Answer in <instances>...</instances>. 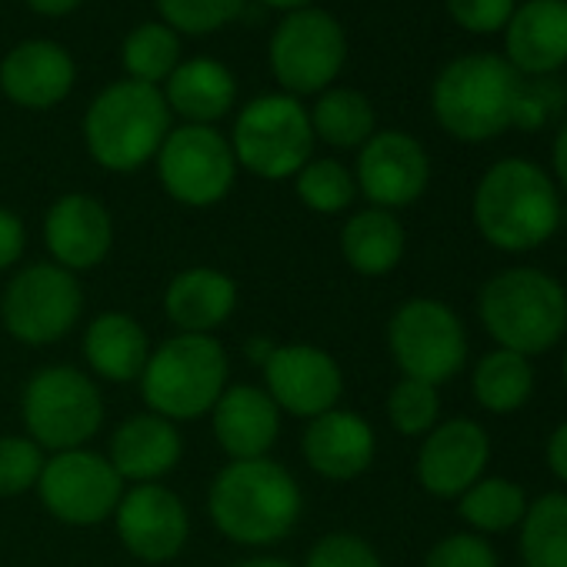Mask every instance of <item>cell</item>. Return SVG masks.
I'll list each match as a JSON object with an SVG mask.
<instances>
[{"instance_id":"obj_1","label":"cell","mask_w":567,"mask_h":567,"mask_svg":"<svg viewBox=\"0 0 567 567\" xmlns=\"http://www.w3.org/2000/svg\"><path fill=\"white\" fill-rule=\"evenodd\" d=\"M305 514V491L291 467L274 457L227 461L207 487V517L240 547H274Z\"/></svg>"},{"instance_id":"obj_2","label":"cell","mask_w":567,"mask_h":567,"mask_svg":"<svg viewBox=\"0 0 567 567\" xmlns=\"http://www.w3.org/2000/svg\"><path fill=\"white\" fill-rule=\"evenodd\" d=\"M474 224L481 237L507 254L540 247L560 224L557 187L534 161L504 157L474 190Z\"/></svg>"},{"instance_id":"obj_3","label":"cell","mask_w":567,"mask_h":567,"mask_svg":"<svg viewBox=\"0 0 567 567\" xmlns=\"http://www.w3.org/2000/svg\"><path fill=\"white\" fill-rule=\"evenodd\" d=\"M477 315L497 348L537 358L567 331V291L537 267H511L481 288Z\"/></svg>"},{"instance_id":"obj_4","label":"cell","mask_w":567,"mask_h":567,"mask_svg":"<svg viewBox=\"0 0 567 567\" xmlns=\"http://www.w3.org/2000/svg\"><path fill=\"white\" fill-rule=\"evenodd\" d=\"M517 71L494 54H467L451 61L431 91L437 124L467 144L491 141L517 121L520 107Z\"/></svg>"},{"instance_id":"obj_5","label":"cell","mask_w":567,"mask_h":567,"mask_svg":"<svg viewBox=\"0 0 567 567\" xmlns=\"http://www.w3.org/2000/svg\"><path fill=\"white\" fill-rule=\"evenodd\" d=\"M141 398L147 411L181 424L214 411L230 384V361L217 338L171 334L151 348L141 371Z\"/></svg>"},{"instance_id":"obj_6","label":"cell","mask_w":567,"mask_h":567,"mask_svg":"<svg viewBox=\"0 0 567 567\" xmlns=\"http://www.w3.org/2000/svg\"><path fill=\"white\" fill-rule=\"evenodd\" d=\"M171 134V107L151 84L121 81L101 91L84 117L91 157L114 174H131L157 157Z\"/></svg>"},{"instance_id":"obj_7","label":"cell","mask_w":567,"mask_h":567,"mask_svg":"<svg viewBox=\"0 0 567 567\" xmlns=\"http://www.w3.org/2000/svg\"><path fill=\"white\" fill-rule=\"evenodd\" d=\"M21 424L44 454L87 447L104 427V394L84 368L44 364L21 391Z\"/></svg>"},{"instance_id":"obj_8","label":"cell","mask_w":567,"mask_h":567,"mask_svg":"<svg viewBox=\"0 0 567 567\" xmlns=\"http://www.w3.org/2000/svg\"><path fill=\"white\" fill-rule=\"evenodd\" d=\"M84 318L81 277L54 260L24 264L0 298L4 331L28 348H51L64 341Z\"/></svg>"},{"instance_id":"obj_9","label":"cell","mask_w":567,"mask_h":567,"mask_svg":"<svg viewBox=\"0 0 567 567\" xmlns=\"http://www.w3.org/2000/svg\"><path fill=\"white\" fill-rule=\"evenodd\" d=\"M230 151L237 167L250 171L254 177H298L315 151L311 114L291 94L254 97L234 121Z\"/></svg>"},{"instance_id":"obj_10","label":"cell","mask_w":567,"mask_h":567,"mask_svg":"<svg viewBox=\"0 0 567 567\" xmlns=\"http://www.w3.org/2000/svg\"><path fill=\"white\" fill-rule=\"evenodd\" d=\"M388 348L404 378L447 384L467 364V334L461 318L437 298H411L388 321Z\"/></svg>"},{"instance_id":"obj_11","label":"cell","mask_w":567,"mask_h":567,"mask_svg":"<svg viewBox=\"0 0 567 567\" xmlns=\"http://www.w3.org/2000/svg\"><path fill=\"white\" fill-rule=\"evenodd\" d=\"M124 487L127 484L121 481L107 454L78 447L48 454L38 481V497L44 511L68 527H97L114 517Z\"/></svg>"},{"instance_id":"obj_12","label":"cell","mask_w":567,"mask_h":567,"mask_svg":"<svg viewBox=\"0 0 567 567\" xmlns=\"http://www.w3.org/2000/svg\"><path fill=\"white\" fill-rule=\"evenodd\" d=\"M157 177L164 190L184 207L220 204L237 177V161L230 141L214 127L184 124L167 134L157 151Z\"/></svg>"},{"instance_id":"obj_13","label":"cell","mask_w":567,"mask_h":567,"mask_svg":"<svg viewBox=\"0 0 567 567\" xmlns=\"http://www.w3.org/2000/svg\"><path fill=\"white\" fill-rule=\"evenodd\" d=\"M344 28L324 11H295L284 18L270 41V71L284 91L318 94L344 68Z\"/></svg>"},{"instance_id":"obj_14","label":"cell","mask_w":567,"mask_h":567,"mask_svg":"<svg viewBox=\"0 0 567 567\" xmlns=\"http://www.w3.org/2000/svg\"><path fill=\"white\" fill-rule=\"evenodd\" d=\"M260 374V388L270 394L277 411L301 421L334 411L344 398V371L338 358L308 341L277 344Z\"/></svg>"},{"instance_id":"obj_15","label":"cell","mask_w":567,"mask_h":567,"mask_svg":"<svg viewBox=\"0 0 567 567\" xmlns=\"http://www.w3.org/2000/svg\"><path fill=\"white\" fill-rule=\"evenodd\" d=\"M114 527L131 557L141 564H167L190 540V511L167 484H131L114 511Z\"/></svg>"},{"instance_id":"obj_16","label":"cell","mask_w":567,"mask_h":567,"mask_svg":"<svg viewBox=\"0 0 567 567\" xmlns=\"http://www.w3.org/2000/svg\"><path fill=\"white\" fill-rule=\"evenodd\" d=\"M358 190L371 200V207L398 210L414 204L431 181L427 151L404 131L374 134L358 154Z\"/></svg>"},{"instance_id":"obj_17","label":"cell","mask_w":567,"mask_h":567,"mask_svg":"<svg viewBox=\"0 0 567 567\" xmlns=\"http://www.w3.org/2000/svg\"><path fill=\"white\" fill-rule=\"evenodd\" d=\"M487 457H491L487 431L471 417H451L441 421L431 434H424L414 471L427 494L447 501V497H461L471 484L484 477Z\"/></svg>"},{"instance_id":"obj_18","label":"cell","mask_w":567,"mask_h":567,"mask_svg":"<svg viewBox=\"0 0 567 567\" xmlns=\"http://www.w3.org/2000/svg\"><path fill=\"white\" fill-rule=\"evenodd\" d=\"M44 247L71 274L101 267L114 247V217L91 194H64L44 214Z\"/></svg>"},{"instance_id":"obj_19","label":"cell","mask_w":567,"mask_h":567,"mask_svg":"<svg viewBox=\"0 0 567 567\" xmlns=\"http://www.w3.org/2000/svg\"><path fill=\"white\" fill-rule=\"evenodd\" d=\"M301 454L308 467L334 484L361 477L378 454V434L371 421L358 411L334 408L315 421H308L301 434Z\"/></svg>"},{"instance_id":"obj_20","label":"cell","mask_w":567,"mask_h":567,"mask_svg":"<svg viewBox=\"0 0 567 567\" xmlns=\"http://www.w3.org/2000/svg\"><path fill=\"white\" fill-rule=\"evenodd\" d=\"M280 411L257 384H227L210 411V431L227 461L270 457L280 437Z\"/></svg>"},{"instance_id":"obj_21","label":"cell","mask_w":567,"mask_h":567,"mask_svg":"<svg viewBox=\"0 0 567 567\" xmlns=\"http://www.w3.org/2000/svg\"><path fill=\"white\" fill-rule=\"evenodd\" d=\"M184 457V437L174 421L141 411L124 417L107 447V461L121 474V481L131 484H161Z\"/></svg>"},{"instance_id":"obj_22","label":"cell","mask_w":567,"mask_h":567,"mask_svg":"<svg viewBox=\"0 0 567 567\" xmlns=\"http://www.w3.org/2000/svg\"><path fill=\"white\" fill-rule=\"evenodd\" d=\"M237 311V280L217 267L197 264L171 277L164 291V318L174 334L214 338Z\"/></svg>"},{"instance_id":"obj_23","label":"cell","mask_w":567,"mask_h":567,"mask_svg":"<svg viewBox=\"0 0 567 567\" xmlns=\"http://www.w3.org/2000/svg\"><path fill=\"white\" fill-rule=\"evenodd\" d=\"M74 87V61L51 41L18 44L0 64V91L14 104L44 111L61 104Z\"/></svg>"},{"instance_id":"obj_24","label":"cell","mask_w":567,"mask_h":567,"mask_svg":"<svg viewBox=\"0 0 567 567\" xmlns=\"http://www.w3.org/2000/svg\"><path fill=\"white\" fill-rule=\"evenodd\" d=\"M507 64L550 74L567 64V0H524L507 21Z\"/></svg>"},{"instance_id":"obj_25","label":"cell","mask_w":567,"mask_h":567,"mask_svg":"<svg viewBox=\"0 0 567 567\" xmlns=\"http://www.w3.org/2000/svg\"><path fill=\"white\" fill-rule=\"evenodd\" d=\"M84 364L91 378L107 384H134L151 358V338L144 324L127 311H101L84 328Z\"/></svg>"},{"instance_id":"obj_26","label":"cell","mask_w":567,"mask_h":567,"mask_svg":"<svg viewBox=\"0 0 567 567\" xmlns=\"http://www.w3.org/2000/svg\"><path fill=\"white\" fill-rule=\"evenodd\" d=\"M404 247L408 234L394 210L364 207L341 227V257L361 277H388L401 264Z\"/></svg>"},{"instance_id":"obj_27","label":"cell","mask_w":567,"mask_h":567,"mask_svg":"<svg viewBox=\"0 0 567 567\" xmlns=\"http://www.w3.org/2000/svg\"><path fill=\"white\" fill-rule=\"evenodd\" d=\"M237 97V84L230 71L210 58H194L174 68L167 78V107H174L187 124L210 127L220 121Z\"/></svg>"},{"instance_id":"obj_28","label":"cell","mask_w":567,"mask_h":567,"mask_svg":"<svg viewBox=\"0 0 567 567\" xmlns=\"http://www.w3.org/2000/svg\"><path fill=\"white\" fill-rule=\"evenodd\" d=\"M471 391H474V401L491 414H511L524 408L534 391L530 358L504 351V348L484 354L474 368Z\"/></svg>"},{"instance_id":"obj_29","label":"cell","mask_w":567,"mask_h":567,"mask_svg":"<svg viewBox=\"0 0 567 567\" xmlns=\"http://www.w3.org/2000/svg\"><path fill=\"white\" fill-rule=\"evenodd\" d=\"M524 567H567V494H544L520 517Z\"/></svg>"},{"instance_id":"obj_30","label":"cell","mask_w":567,"mask_h":567,"mask_svg":"<svg viewBox=\"0 0 567 567\" xmlns=\"http://www.w3.org/2000/svg\"><path fill=\"white\" fill-rule=\"evenodd\" d=\"M311 131L331 147H364L374 137V107L361 91H324L311 111Z\"/></svg>"},{"instance_id":"obj_31","label":"cell","mask_w":567,"mask_h":567,"mask_svg":"<svg viewBox=\"0 0 567 567\" xmlns=\"http://www.w3.org/2000/svg\"><path fill=\"white\" fill-rule=\"evenodd\" d=\"M527 511V497L520 484L507 477H481L457 497V514L477 534H504L520 524Z\"/></svg>"},{"instance_id":"obj_32","label":"cell","mask_w":567,"mask_h":567,"mask_svg":"<svg viewBox=\"0 0 567 567\" xmlns=\"http://www.w3.org/2000/svg\"><path fill=\"white\" fill-rule=\"evenodd\" d=\"M177 58H181V44L167 24H141L124 41V68L137 84L157 87L174 74Z\"/></svg>"},{"instance_id":"obj_33","label":"cell","mask_w":567,"mask_h":567,"mask_svg":"<svg viewBox=\"0 0 567 567\" xmlns=\"http://www.w3.org/2000/svg\"><path fill=\"white\" fill-rule=\"evenodd\" d=\"M298 197L308 210L315 214H344L354 197H358V181L354 174L334 161V157H321V161H308L298 171Z\"/></svg>"},{"instance_id":"obj_34","label":"cell","mask_w":567,"mask_h":567,"mask_svg":"<svg viewBox=\"0 0 567 567\" xmlns=\"http://www.w3.org/2000/svg\"><path fill=\"white\" fill-rule=\"evenodd\" d=\"M388 421L404 437H424L441 424V398L434 384L401 378L388 394Z\"/></svg>"},{"instance_id":"obj_35","label":"cell","mask_w":567,"mask_h":567,"mask_svg":"<svg viewBox=\"0 0 567 567\" xmlns=\"http://www.w3.org/2000/svg\"><path fill=\"white\" fill-rule=\"evenodd\" d=\"M48 454L28 434L0 437V497H21L38 491Z\"/></svg>"},{"instance_id":"obj_36","label":"cell","mask_w":567,"mask_h":567,"mask_svg":"<svg viewBox=\"0 0 567 567\" xmlns=\"http://www.w3.org/2000/svg\"><path fill=\"white\" fill-rule=\"evenodd\" d=\"M244 8V0H157L161 18L187 34H210L230 24Z\"/></svg>"},{"instance_id":"obj_37","label":"cell","mask_w":567,"mask_h":567,"mask_svg":"<svg viewBox=\"0 0 567 567\" xmlns=\"http://www.w3.org/2000/svg\"><path fill=\"white\" fill-rule=\"evenodd\" d=\"M301 567H384L374 544L354 530H331L318 537Z\"/></svg>"},{"instance_id":"obj_38","label":"cell","mask_w":567,"mask_h":567,"mask_svg":"<svg viewBox=\"0 0 567 567\" xmlns=\"http://www.w3.org/2000/svg\"><path fill=\"white\" fill-rule=\"evenodd\" d=\"M424 567H497V554L481 534L457 530V534L441 537L427 550Z\"/></svg>"},{"instance_id":"obj_39","label":"cell","mask_w":567,"mask_h":567,"mask_svg":"<svg viewBox=\"0 0 567 567\" xmlns=\"http://www.w3.org/2000/svg\"><path fill=\"white\" fill-rule=\"evenodd\" d=\"M447 14L457 28L471 34H494L507 28L514 14V0H447Z\"/></svg>"},{"instance_id":"obj_40","label":"cell","mask_w":567,"mask_h":567,"mask_svg":"<svg viewBox=\"0 0 567 567\" xmlns=\"http://www.w3.org/2000/svg\"><path fill=\"white\" fill-rule=\"evenodd\" d=\"M24 247H28V227H24V220L14 210L0 207V274L21 264Z\"/></svg>"},{"instance_id":"obj_41","label":"cell","mask_w":567,"mask_h":567,"mask_svg":"<svg viewBox=\"0 0 567 567\" xmlns=\"http://www.w3.org/2000/svg\"><path fill=\"white\" fill-rule=\"evenodd\" d=\"M547 467L557 481L567 484V421L557 424L547 437Z\"/></svg>"},{"instance_id":"obj_42","label":"cell","mask_w":567,"mask_h":567,"mask_svg":"<svg viewBox=\"0 0 567 567\" xmlns=\"http://www.w3.org/2000/svg\"><path fill=\"white\" fill-rule=\"evenodd\" d=\"M31 4V11H38V14H48V18H64V14H71L81 0H28Z\"/></svg>"},{"instance_id":"obj_43","label":"cell","mask_w":567,"mask_h":567,"mask_svg":"<svg viewBox=\"0 0 567 567\" xmlns=\"http://www.w3.org/2000/svg\"><path fill=\"white\" fill-rule=\"evenodd\" d=\"M554 174H557V181L567 190V124L560 127V134L554 141Z\"/></svg>"},{"instance_id":"obj_44","label":"cell","mask_w":567,"mask_h":567,"mask_svg":"<svg viewBox=\"0 0 567 567\" xmlns=\"http://www.w3.org/2000/svg\"><path fill=\"white\" fill-rule=\"evenodd\" d=\"M274 348H277V344H274L270 338H250V341H247V358H250L257 368H264Z\"/></svg>"},{"instance_id":"obj_45","label":"cell","mask_w":567,"mask_h":567,"mask_svg":"<svg viewBox=\"0 0 567 567\" xmlns=\"http://www.w3.org/2000/svg\"><path fill=\"white\" fill-rule=\"evenodd\" d=\"M230 567H295V564L284 560V557H274V554H254V557H244Z\"/></svg>"},{"instance_id":"obj_46","label":"cell","mask_w":567,"mask_h":567,"mask_svg":"<svg viewBox=\"0 0 567 567\" xmlns=\"http://www.w3.org/2000/svg\"><path fill=\"white\" fill-rule=\"evenodd\" d=\"M267 8H277V11H305L311 0H264Z\"/></svg>"},{"instance_id":"obj_47","label":"cell","mask_w":567,"mask_h":567,"mask_svg":"<svg viewBox=\"0 0 567 567\" xmlns=\"http://www.w3.org/2000/svg\"><path fill=\"white\" fill-rule=\"evenodd\" d=\"M564 384H567V354H564Z\"/></svg>"}]
</instances>
